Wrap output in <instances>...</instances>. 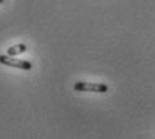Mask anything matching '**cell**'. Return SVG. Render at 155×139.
Returning a JSON list of instances; mask_svg holds the SVG:
<instances>
[{"label": "cell", "mask_w": 155, "mask_h": 139, "mask_svg": "<svg viewBox=\"0 0 155 139\" xmlns=\"http://www.w3.org/2000/svg\"><path fill=\"white\" fill-rule=\"evenodd\" d=\"M74 91L77 92H96V93H105L108 92V85L103 82H88V81H78L74 84Z\"/></svg>", "instance_id": "1"}, {"label": "cell", "mask_w": 155, "mask_h": 139, "mask_svg": "<svg viewBox=\"0 0 155 139\" xmlns=\"http://www.w3.org/2000/svg\"><path fill=\"white\" fill-rule=\"evenodd\" d=\"M0 64L5 65V66L15 68V69L20 70H31L32 64L27 60H18L15 57H11L8 54H0Z\"/></svg>", "instance_id": "2"}, {"label": "cell", "mask_w": 155, "mask_h": 139, "mask_svg": "<svg viewBox=\"0 0 155 139\" xmlns=\"http://www.w3.org/2000/svg\"><path fill=\"white\" fill-rule=\"evenodd\" d=\"M26 50H27V46H26L25 43H16V45L8 47L7 54L11 55V57H15V55H19V54H22V53H25Z\"/></svg>", "instance_id": "3"}]
</instances>
